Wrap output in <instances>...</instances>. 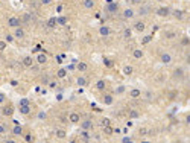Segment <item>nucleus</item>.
<instances>
[{"instance_id":"obj_1","label":"nucleus","mask_w":190,"mask_h":143,"mask_svg":"<svg viewBox=\"0 0 190 143\" xmlns=\"http://www.w3.org/2000/svg\"><path fill=\"white\" fill-rule=\"evenodd\" d=\"M105 12L110 14V15H116L119 12V3L117 2H110L107 6H105Z\"/></svg>"},{"instance_id":"obj_2","label":"nucleus","mask_w":190,"mask_h":143,"mask_svg":"<svg viewBox=\"0 0 190 143\" xmlns=\"http://www.w3.org/2000/svg\"><path fill=\"white\" fill-rule=\"evenodd\" d=\"M132 31L137 32V34H143V32L146 31V24H145V21H142V20L134 21V24H132Z\"/></svg>"},{"instance_id":"obj_3","label":"nucleus","mask_w":190,"mask_h":143,"mask_svg":"<svg viewBox=\"0 0 190 143\" xmlns=\"http://www.w3.org/2000/svg\"><path fill=\"white\" fill-rule=\"evenodd\" d=\"M172 76H173V79L181 81V79H184V76H186V70H184L183 67H175L173 72H172Z\"/></svg>"},{"instance_id":"obj_4","label":"nucleus","mask_w":190,"mask_h":143,"mask_svg":"<svg viewBox=\"0 0 190 143\" xmlns=\"http://www.w3.org/2000/svg\"><path fill=\"white\" fill-rule=\"evenodd\" d=\"M20 21H21V26H23V28H28V26L31 24V21H32V14H31V12L21 14V15H20Z\"/></svg>"},{"instance_id":"obj_5","label":"nucleus","mask_w":190,"mask_h":143,"mask_svg":"<svg viewBox=\"0 0 190 143\" xmlns=\"http://www.w3.org/2000/svg\"><path fill=\"white\" fill-rule=\"evenodd\" d=\"M8 26L9 28H18V26H21V21H20V17H17V15H11L9 18H8ZM23 28V26H21Z\"/></svg>"},{"instance_id":"obj_6","label":"nucleus","mask_w":190,"mask_h":143,"mask_svg":"<svg viewBox=\"0 0 190 143\" xmlns=\"http://www.w3.org/2000/svg\"><path fill=\"white\" fill-rule=\"evenodd\" d=\"M160 59H161V62H163L164 66H170L172 61H173V58H172V55H170L169 52H161Z\"/></svg>"},{"instance_id":"obj_7","label":"nucleus","mask_w":190,"mask_h":143,"mask_svg":"<svg viewBox=\"0 0 190 143\" xmlns=\"http://www.w3.org/2000/svg\"><path fill=\"white\" fill-rule=\"evenodd\" d=\"M101 102L104 105H113L114 103V95L113 93H104L101 97Z\"/></svg>"},{"instance_id":"obj_8","label":"nucleus","mask_w":190,"mask_h":143,"mask_svg":"<svg viewBox=\"0 0 190 143\" xmlns=\"http://www.w3.org/2000/svg\"><path fill=\"white\" fill-rule=\"evenodd\" d=\"M135 15H137V14H135V11H134L132 8H126V9H123V12H122L123 20H132Z\"/></svg>"},{"instance_id":"obj_9","label":"nucleus","mask_w":190,"mask_h":143,"mask_svg":"<svg viewBox=\"0 0 190 143\" xmlns=\"http://www.w3.org/2000/svg\"><path fill=\"white\" fill-rule=\"evenodd\" d=\"M79 140H81V142L88 143V142H91V140H93V136H91V133H90V131L82 130V131H81V134H79Z\"/></svg>"},{"instance_id":"obj_10","label":"nucleus","mask_w":190,"mask_h":143,"mask_svg":"<svg viewBox=\"0 0 190 143\" xmlns=\"http://www.w3.org/2000/svg\"><path fill=\"white\" fill-rule=\"evenodd\" d=\"M2 114L6 116V117H11V116L14 114V107L9 105V103H3V107H2Z\"/></svg>"},{"instance_id":"obj_11","label":"nucleus","mask_w":190,"mask_h":143,"mask_svg":"<svg viewBox=\"0 0 190 143\" xmlns=\"http://www.w3.org/2000/svg\"><path fill=\"white\" fill-rule=\"evenodd\" d=\"M12 35H14V38L15 40H21V38H25V28H21V26H18V28H14V32H12Z\"/></svg>"},{"instance_id":"obj_12","label":"nucleus","mask_w":190,"mask_h":143,"mask_svg":"<svg viewBox=\"0 0 190 143\" xmlns=\"http://www.w3.org/2000/svg\"><path fill=\"white\" fill-rule=\"evenodd\" d=\"M79 125H81V130H87V131H91L93 126H94V123H93L91 119H85V120L79 122Z\"/></svg>"},{"instance_id":"obj_13","label":"nucleus","mask_w":190,"mask_h":143,"mask_svg":"<svg viewBox=\"0 0 190 143\" xmlns=\"http://www.w3.org/2000/svg\"><path fill=\"white\" fill-rule=\"evenodd\" d=\"M69 122L73 123V125H78V123L81 122V113H78V111L70 113V114H69Z\"/></svg>"},{"instance_id":"obj_14","label":"nucleus","mask_w":190,"mask_h":143,"mask_svg":"<svg viewBox=\"0 0 190 143\" xmlns=\"http://www.w3.org/2000/svg\"><path fill=\"white\" fill-rule=\"evenodd\" d=\"M135 14H139V15H149L151 14V8L146 6L145 3H142V5H139V11Z\"/></svg>"},{"instance_id":"obj_15","label":"nucleus","mask_w":190,"mask_h":143,"mask_svg":"<svg viewBox=\"0 0 190 143\" xmlns=\"http://www.w3.org/2000/svg\"><path fill=\"white\" fill-rule=\"evenodd\" d=\"M155 12H157V15H158V17H169L172 11H170L167 6H161V8H158Z\"/></svg>"},{"instance_id":"obj_16","label":"nucleus","mask_w":190,"mask_h":143,"mask_svg":"<svg viewBox=\"0 0 190 143\" xmlns=\"http://www.w3.org/2000/svg\"><path fill=\"white\" fill-rule=\"evenodd\" d=\"M12 134L17 136V137H21V136H23V126H21L20 123H14V126H12Z\"/></svg>"},{"instance_id":"obj_17","label":"nucleus","mask_w":190,"mask_h":143,"mask_svg":"<svg viewBox=\"0 0 190 143\" xmlns=\"http://www.w3.org/2000/svg\"><path fill=\"white\" fill-rule=\"evenodd\" d=\"M21 64H23V67L29 69V67L34 66V58H31V56H25V58L21 59Z\"/></svg>"},{"instance_id":"obj_18","label":"nucleus","mask_w":190,"mask_h":143,"mask_svg":"<svg viewBox=\"0 0 190 143\" xmlns=\"http://www.w3.org/2000/svg\"><path fill=\"white\" fill-rule=\"evenodd\" d=\"M55 137L58 139V140H66L67 139V133H66V130H56L55 131Z\"/></svg>"},{"instance_id":"obj_19","label":"nucleus","mask_w":190,"mask_h":143,"mask_svg":"<svg viewBox=\"0 0 190 143\" xmlns=\"http://www.w3.org/2000/svg\"><path fill=\"white\" fill-rule=\"evenodd\" d=\"M129 96H131L132 99H139V97H142V90L137 88V87H134V88L129 90Z\"/></svg>"},{"instance_id":"obj_20","label":"nucleus","mask_w":190,"mask_h":143,"mask_svg":"<svg viewBox=\"0 0 190 143\" xmlns=\"http://www.w3.org/2000/svg\"><path fill=\"white\" fill-rule=\"evenodd\" d=\"M101 128H102V133H104L105 136H113L114 134L113 125H107V126H101Z\"/></svg>"},{"instance_id":"obj_21","label":"nucleus","mask_w":190,"mask_h":143,"mask_svg":"<svg viewBox=\"0 0 190 143\" xmlns=\"http://www.w3.org/2000/svg\"><path fill=\"white\" fill-rule=\"evenodd\" d=\"M170 14H172L177 20H183V18H184V15H186V14H184V11H181V9H175V11H172Z\"/></svg>"},{"instance_id":"obj_22","label":"nucleus","mask_w":190,"mask_h":143,"mask_svg":"<svg viewBox=\"0 0 190 143\" xmlns=\"http://www.w3.org/2000/svg\"><path fill=\"white\" fill-rule=\"evenodd\" d=\"M105 88H107V82H105L104 79H99V81L96 82V90H97V92H105Z\"/></svg>"},{"instance_id":"obj_23","label":"nucleus","mask_w":190,"mask_h":143,"mask_svg":"<svg viewBox=\"0 0 190 143\" xmlns=\"http://www.w3.org/2000/svg\"><path fill=\"white\" fill-rule=\"evenodd\" d=\"M37 62L40 64V66L47 64V55H46V53H38L37 55Z\"/></svg>"},{"instance_id":"obj_24","label":"nucleus","mask_w":190,"mask_h":143,"mask_svg":"<svg viewBox=\"0 0 190 143\" xmlns=\"http://www.w3.org/2000/svg\"><path fill=\"white\" fill-rule=\"evenodd\" d=\"M99 34H101L102 37H108V35L111 34V29H110L108 26H101V28H99Z\"/></svg>"},{"instance_id":"obj_25","label":"nucleus","mask_w":190,"mask_h":143,"mask_svg":"<svg viewBox=\"0 0 190 143\" xmlns=\"http://www.w3.org/2000/svg\"><path fill=\"white\" fill-rule=\"evenodd\" d=\"M76 84H78L79 87H85V85H88V81H87V78H84V76H78V78H76Z\"/></svg>"},{"instance_id":"obj_26","label":"nucleus","mask_w":190,"mask_h":143,"mask_svg":"<svg viewBox=\"0 0 190 143\" xmlns=\"http://www.w3.org/2000/svg\"><path fill=\"white\" fill-rule=\"evenodd\" d=\"M76 69H78L79 72H87V70H88V64L84 62V61H81V62L76 64Z\"/></svg>"},{"instance_id":"obj_27","label":"nucleus","mask_w":190,"mask_h":143,"mask_svg":"<svg viewBox=\"0 0 190 143\" xmlns=\"http://www.w3.org/2000/svg\"><path fill=\"white\" fill-rule=\"evenodd\" d=\"M18 111H20L21 114L26 116V114L31 113V105H20V107H18Z\"/></svg>"},{"instance_id":"obj_28","label":"nucleus","mask_w":190,"mask_h":143,"mask_svg":"<svg viewBox=\"0 0 190 143\" xmlns=\"http://www.w3.org/2000/svg\"><path fill=\"white\" fill-rule=\"evenodd\" d=\"M143 95V97H145V100L146 102H151V100H154V93H152L151 90H145V93H142Z\"/></svg>"},{"instance_id":"obj_29","label":"nucleus","mask_w":190,"mask_h":143,"mask_svg":"<svg viewBox=\"0 0 190 143\" xmlns=\"http://www.w3.org/2000/svg\"><path fill=\"white\" fill-rule=\"evenodd\" d=\"M125 92H126V87L125 85H117L113 90V95H123Z\"/></svg>"},{"instance_id":"obj_30","label":"nucleus","mask_w":190,"mask_h":143,"mask_svg":"<svg viewBox=\"0 0 190 143\" xmlns=\"http://www.w3.org/2000/svg\"><path fill=\"white\" fill-rule=\"evenodd\" d=\"M94 6H96L94 0H84V8L85 9H94Z\"/></svg>"},{"instance_id":"obj_31","label":"nucleus","mask_w":190,"mask_h":143,"mask_svg":"<svg viewBox=\"0 0 190 143\" xmlns=\"http://www.w3.org/2000/svg\"><path fill=\"white\" fill-rule=\"evenodd\" d=\"M66 76H67V70L66 69H59L56 72V78L58 79H66Z\"/></svg>"},{"instance_id":"obj_32","label":"nucleus","mask_w":190,"mask_h":143,"mask_svg":"<svg viewBox=\"0 0 190 143\" xmlns=\"http://www.w3.org/2000/svg\"><path fill=\"white\" fill-rule=\"evenodd\" d=\"M40 82L43 84V85H47L49 82H50V75H41V78H40Z\"/></svg>"},{"instance_id":"obj_33","label":"nucleus","mask_w":190,"mask_h":143,"mask_svg":"<svg viewBox=\"0 0 190 143\" xmlns=\"http://www.w3.org/2000/svg\"><path fill=\"white\" fill-rule=\"evenodd\" d=\"M132 72H134V69H132V66H129V64H126V66L123 67V73H125L126 76H131V75H132Z\"/></svg>"},{"instance_id":"obj_34","label":"nucleus","mask_w":190,"mask_h":143,"mask_svg":"<svg viewBox=\"0 0 190 143\" xmlns=\"http://www.w3.org/2000/svg\"><path fill=\"white\" fill-rule=\"evenodd\" d=\"M128 116H129V119H139L140 117V111L139 110H131Z\"/></svg>"},{"instance_id":"obj_35","label":"nucleus","mask_w":190,"mask_h":143,"mask_svg":"<svg viewBox=\"0 0 190 143\" xmlns=\"http://www.w3.org/2000/svg\"><path fill=\"white\" fill-rule=\"evenodd\" d=\"M99 125H101V126H107V125H111V119H110V117H102V119L99 120Z\"/></svg>"},{"instance_id":"obj_36","label":"nucleus","mask_w":190,"mask_h":143,"mask_svg":"<svg viewBox=\"0 0 190 143\" xmlns=\"http://www.w3.org/2000/svg\"><path fill=\"white\" fill-rule=\"evenodd\" d=\"M123 37H125L126 40H129V38L132 37V31H131V28H126V29H123Z\"/></svg>"},{"instance_id":"obj_37","label":"nucleus","mask_w":190,"mask_h":143,"mask_svg":"<svg viewBox=\"0 0 190 143\" xmlns=\"http://www.w3.org/2000/svg\"><path fill=\"white\" fill-rule=\"evenodd\" d=\"M5 41H6L8 44H12V43L15 41V38H14L12 34H6V35H5Z\"/></svg>"},{"instance_id":"obj_38","label":"nucleus","mask_w":190,"mask_h":143,"mask_svg":"<svg viewBox=\"0 0 190 143\" xmlns=\"http://www.w3.org/2000/svg\"><path fill=\"white\" fill-rule=\"evenodd\" d=\"M132 55H134V58H135V59H140V58H143V50H140V49H135Z\"/></svg>"},{"instance_id":"obj_39","label":"nucleus","mask_w":190,"mask_h":143,"mask_svg":"<svg viewBox=\"0 0 190 143\" xmlns=\"http://www.w3.org/2000/svg\"><path fill=\"white\" fill-rule=\"evenodd\" d=\"M23 140H25V142H34L35 139H34V136H32L31 133H28V134L23 133Z\"/></svg>"},{"instance_id":"obj_40","label":"nucleus","mask_w":190,"mask_h":143,"mask_svg":"<svg viewBox=\"0 0 190 143\" xmlns=\"http://www.w3.org/2000/svg\"><path fill=\"white\" fill-rule=\"evenodd\" d=\"M189 44H190V38L186 35V37H183L181 38V46H184V47H189Z\"/></svg>"},{"instance_id":"obj_41","label":"nucleus","mask_w":190,"mask_h":143,"mask_svg":"<svg viewBox=\"0 0 190 143\" xmlns=\"http://www.w3.org/2000/svg\"><path fill=\"white\" fill-rule=\"evenodd\" d=\"M164 37H166L167 40H172V38H175V37H177V32H166V34H164Z\"/></svg>"},{"instance_id":"obj_42","label":"nucleus","mask_w":190,"mask_h":143,"mask_svg":"<svg viewBox=\"0 0 190 143\" xmlns=\"http://www.w3.org/2000/svg\"><path fill=\"white\" fill-rule=\"evenodd\" d=\"M37 117H38V120H44L47 117V114H46V111H40L37 114Z\"/></svg>"},{"instance_id":"obj_43","label":"nucleus","mask_w":190,"mask_h":143,"mask_svg":"<svg viewBox=\"0 0 190 143\" xmlns=\"http://www.w3.org/2000/svg\"><path fill=\"white\" fill-rule=\"evenodd\" d=\"M151 40H152V35H146V37L142 40V44H149V43H151Z\"/></svg>"},{"instance_id":"obj_44","label":"nucleus","mask_w":190,"mask_h":143,"mask_svg":"<svg viewBox=\"0 0 190 143\" xmlns=\"http://www.w3.org/2000/svg\"><path fill=\"white\" fill-rule=\"evenodd\" d=\"M6 46H8V43H6L5 40H0V52H5Z\"/></svg>"},{"instance_id":"obj_45","label":"nucleus","mask_w":190,"mask_h":143,"mask_svg":"<svg viewBox=\"0 0 190 143\" xmlns=\"http://www.w3.org/2000/svg\"><path fill=\"white\" fill-rule=\"evenodd\" d=\"M47 85H49V88H52V90H56V87H58V84H56L55 81H50Z\"/></svg>"},{"instance_id":"obj_46","label":"nucleus","mask_w":190,"mask_h":143,"mask_svg":"<svg viewBox=\"0 0 190 143\" xmlns=\"http://www.w3.org/2000/svg\"><path fill=\"white\" fill-rule=\"evenodd\" d=\"M6 103V95L5 93H0V105Z\"/></svg>"},{"instance_id":"obj_47","label":"nucleus","mask_w":190,"mask_h":143,"mask_svg":"<svg viewBox=\"0 0 190 143\" xmlns=\"http://www.w3.org/2000/svg\"><path fill=\"white\" fill-rule=\"evenodd\" d=\"M6 133V125L5 123H0V136H3Z\"/></svg>"},{"instance_id":"obj_48","label":"nucleus","mask_w":190,"mask_h":143,"mask_svg":"<svg viewBox=\"0 0 190 143\" xmlns=\"http://www.w3.org/2000/svg\"><path fill=\"white\" fill-rule=\"evenodd\" d=\"M142 3H143V0H129V5H135L137 6V5H142Z\"/></svg>"},{"instance_id":"obj_49","label":"nucleus","mask_w":190,"mask_h":143,"mask_svg":"<svg viewBox=\"0 0 190 143\" xmlns=\"http://www.w3.org/2000/svg\"><path fill=\"white\" fill-rule=\"evenodd\" d=\"M40 3H41V5H44V6H47V5H52V3H53V0H40Z\"/></svg>"},{"instance_id":"obj_50","label":"nucleus","mask_w":190,"mask_h":143,"mask_svg":"<svg viewBox=\"0 0 190 143\" xmlns=\"http://www.w3.org/2000/svg\"><path fill=\"white\" fill-rule=\"evenodd\" d=\"M122 143H131L132 142V139L131 137H122V140H120Z\"/></svg>"},{"instance_id":"obj_51","label":"nucleus","mask_w":190,"mask_h":143,"mask_svg":"<svg viewBox=\"0 0 190 143\" xmlns=\"http://www.w3.org/2000/svg\"><path fill=\"white\" fill-rule=\"evenodd\" d=\"M105 66H107V67H113L114 64H113V61H110V59H105Z\"/></svg>"},{"instance_id":"obj_52","label":"nucleus","mask_w":190,"mask_h":143,"mask_svg":"<svg viewBox=\"0 0 190 143\" xmlns=\"http://www.w3.org/2000/svg\"><path fill=\"white\" fill-rule=\"evenodd\" d=\"M47 26H49V28H53V26H55V20H49Z\"/></svg>"},{"instance_id":"obj_53","label":"nucleus","mask_w":190,"mask_h":143,"mask_svg":"<svg viewBox=\"0 0 190 143\" xmlns=\"http://www.w3.org/2000/svg\"><path fill=\"white\" fill-rule=\"evenodd\" d=\"M20 105H29V102H28V99H21V102H20Z\"/></svg>"},{"instance_id":"obj_54","label":"nucleus","mask_w":190,"mask_h":143,"mask_svg":"<svg viewBox=\"0 0 190 143\" xmlns=\"http://www.w3.org/2000/svg\"><path fill=\"white\" fill-rule=\"evenodd\" d=\"M140 134H142V136H146V134H148V130L142 128V130H140Z\"/></svg>"},{"instance_id":"obj_55","label":"nucleus","mask_w":190,"mask_h":143,"mask_svg":"<svg viewBox=\"0 0 190 143\" xmlns=\"http://www.w3.org/2000/svg\"><path fill=\"white\" fill-rule=\"evenodd\" d=\"M93 137H94V140H97V142H101V140H102L101 134H96V136H93Z\"/></svg>"},{"instance_id":"obj_56","label":"nucleus","mask_w":190,"mask_h":143,"mask_svg":"<svg viewBox=\"0 0 190 143\" xmlns=\"http://www.w3.org/2000/svg\"><path fill=\"white\" fill-rule=\"evenodd\" d=\"M186 125H190V116L189 114L186 116Z\"/></svg>"},{"instance_id":"obj_57","label":"nucleus","mask_w":190,"mask_h":143,"mask_svg":"<svg viewBox=\"0 0 190 143\" xmlns=\"http://www.w3.org/2000/svg\"><path fill=\"white\" fill-rule=\"evenodd\" d=\"M66 21H67V20H64V18H63V17H61V18H59V23H61V24H64V23H66Z\"/></svg>"},{"instance_id":"obj_58","label":"nucleus","mask_w":190,"mask_h":143,"mask_svg":"<svg viewBox=\"0 0 190 143\" xmlns=\"http://www.w3.org/2000/svg\"><path fill=\"white\" fill-rule=\"evenodd\" d=\"M126 3H129V0H126Z\"/></svg>"}]
</instances>
